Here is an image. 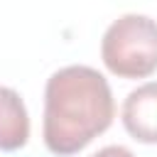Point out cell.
Masks as SVG:
<instances>
[{
	"label": "cell",
	"instance_id": "obj_4",
	"mask_svg": "<svg viewBox=\"0 0 157 157\" xmlns=\"http://www.w3.org/2000/svg\"><path fill=\"white\" fill-rule=\"evenodd\" d=\"M29 140V115L15 88L0 86V150L15 152Z\"/></svg>",
	"mask_w": 157,
	"mask_h": 157
},
{
	"label": "cell",
	"instance_id": "obj_5",
	"mask_svg": "<svg viewBox=\"0 0 157 157\" xmlns=\"http://www.w3.org/2000/svg\"><path fill=\"white\" fill-rule=\"evenodd\" d=\"M91 157H135L128 147H123V145H108V147H101L96 155H91Z\"/></svg>",
	"mask_w": 157,
	"mask_h": 157
},
{
	"label": "cell",
	"instance_id": "obj_1",
	"mask_svg": "<svg viewBox=\"0 0 157 157\" xmlns=\"http://www.w3.org/2000/svg\"><path fill=\"white\" fill-rule=\"evenodd\" d=\"M115 103L108 78L83 64L54 71L44 86L42 135L52 155L69 157L81 152L113 123Z\"/></svg>",
	"mask_w": 157,
	"mask_h": 157
},
{
	"label": "cell",
	"instance_id": "obj_3",
	"mask_svg": "<svg viewBox=\"0 0 157 157\" xmlns=\"http://www.w3.org/2000/svg\"><path fill=\"white\" fill-rule=\"evenodd\" d=\"M123 125L132 140L157 145V81H147L123 101Z\"/></svg>",
	"mask_w": 157,
	"mask_h": 157
},
{
	"label": "cell",
	"instance_id": "obj_2",
	"mask_svg": "<svg viewBox=\"0 0 157 157\" xmlns=\"http://www.w3.org/2000/svg\"><path fill=\"white\" fill-rule=\"evenodd\" d=\"M105 69L120 78H147L157 71V22L128 12L110 22L101 39Z\"/></svg>",
	"mask_w": 157,
	"mask_h": 157
}]
</instances>
